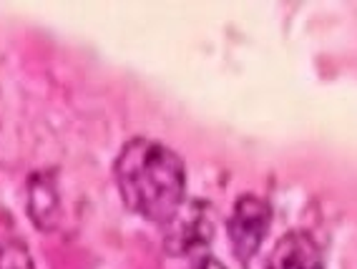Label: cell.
<instances>
[{"mask_svg": "<svg viewBox=\"0 0 357 269\" xmlns=\"http://www.w3.org/2000/svg\"><path fill=\"white\" fill-rule=\"evenodd\" d=\"M166 249L172 254H189L209 239V222H206V204L194 201L184 204L166 222Z\"/></svg>", "mask_w": 357, "mask_h": 269, "instance_id": "3957f363", "label": "cell"}, {"mask_svg": "<svg viewBox=\"0 0 357 269\" xmlns=\"http://www.w3.org/2000/svg\"><path fill=\"white\" fill-rule=\"evenodd\" d=\"M114 179L123 204L139 217L164 226L186 201L181 156L146 136L126 141L114 161Z\"/></svg>", "mask_w": 357, "mask_h": 269, "instance_id": "6da1fadb", "label": "cell"}, {"mask_svg": "<svg viewBox=\"0 0 357 269\" xmlns=\"http://www.w3.org/2000/svg\"><path fill=\"white\" fill-rule=\"evenodd\" d=\"M267 269H325L314 239L307 231H289L277 242Z\"/></svg>", "mask_w": 357, "mask_h": 269, "instance_id": "277c9868", "label": "cell"}, {"mask_svg": "<svg viewBox=\"0 0 357 269\" xmlns=\"http://www.w3.org/2000/svg\"><path fill=\"white\" fill-rule=\"evenodd\" d=\"M0 269H36V262L20 239L0 234Z\"/></svg>", "mask_w": 357, "mask_h": 269, "instance_id": "5b68a950", "label": "cell"}, {"mask_svg": "<svg viewBox=\"0 0 357 269\" xmlns=\"http://www.w3.org/2000/svg\"><path fill=\"white\" fill-rule=\"evenodd\" d=\"M197 269H224V267L219 262H214V259H202V264Z\"/></svg>", "mask_w": 357, "mask_h": 269, "instance_id": "8992f818", "label": "cell"}, {"mask_svg": "<svg viewBox=\"0 0 357 269\" xmlns=\"http://www.w3.org/2000/svg\"><path fill=\"white\" fill-rule=\"evenodd\" d=\"M269 222H272V206L267 204V199L257 194H244L236 199L231 217L227 222V231H229L231 252L242 262H249L257 254L267 237Z\"/></svg>", "mask_w": 357, "mask_h": 269, "instance_id": "7a4b0ae2", "label": "cell"}]
</instances>
